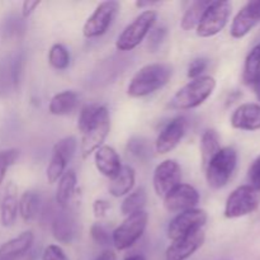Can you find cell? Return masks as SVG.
<instances>
[{"instance_id":"cell-9","label":"cell","mask_w":260,"mask_h":260,"mask_svg":"<svg viewBox=\"0 0 260 260\" xmlns=\"http://www.w3.org/2000/svg\"><path fill=\"white\" fill-rule=\"evenodd\" d=\"M111 129V118L107 107L101 106L95 121L90 124L88 129L83 134L80 144V152L83 159L89 157V155L95 152L103 142L106 141L107 136Z\"/></svg>"},{"instance_id":"cell-34","label":"cell","mask_w":260,"mask_h":260,"mask_svg":"<svg viewBox=\"0 0 260 260\" xmlns=\"http://www.w3.org/2000/svg\"><path fill=\"white\" fill-rule=\"evenodd\" d=\"M18 157H19V150L18 149H8L0 151V185L4 180L7 170L15 164Z\"/></svg>"},{"instance_id":"cell-15","label":"cell","mask_w":260,"mask_h":260,"mask_svg":"<svg viewBox=\"0 0 260 260\" xmlns=\"http://www.w3.org/2000/svg\"><path fill=\"white\" fill-rule=\"evenodd\" d=\"M162 200H164V207L167 208V211L180 213L196 208V206L200 202V193L193 185L180 183L174 189L170 190Z\"/></svg>"},{"instance_id":"cell-3","label":"cell","mask_w":260,"mask_h":260,"mask_svg":"<svg viewBox=\"0 0 260 260\" xmlns=\"http://www.w3.org/2000/svg\"><path fill=\"white\" fill-rule=\"evenodd\" d=\"M238 167V151L234 147H221L205 167L206 179L213 189H221L230 182Z\"/></svg>"},{"instance_id":"cell-12","label":"cell","mask_w":260,"mask_h":260,"mask_svg":"<svg viewBox=\"0 0 260 260\" xmlns=\"http://www.w3.org/2000/svg\"><path fill=\"white\" fill-rule=\"evenodd\" d=\"M24 66L22 52L10 53L0 60V98L10 95L19 89Z\"/></svg>"},{"instance_id":"cell-6","label":"cell","mask_w":260,"mask_h":260,"mask_svg":"<svg viewBox=\"0 0 260 260\" xmlns=\"http://www.w3.org/2000/svg\"><path fill=\"white\" fill-rule=\"evenodd\" d=\"M149 222L146 211L127 216L123 222L112 233V244L117 250H127L134 246L144 235Z\"/></svg>"},{"instance_id":"cell-33","label":"cell","mask_w":260,"mask_h":260,"mask_svg":"<svg viewBox=\"0 0 260 260\" xmlns=\"http://www.w3.org/2000/svg\"><path fill=\"white\" fill-rule=\"evenodd\" d=\"M101 109V106L98 104H88V106L83 107L80 111L78 118V128L81 132V135L90 127V124L95 121L98 112Z\"/></svg>"},{"instance_id":"cell-23","label":"cell","mask_w":260,"mask_h":260,"mask_svg":"<svg viewBox=\"0 0 260 260\" xmlns=\"http://www.w3.org/2000/svg\"><path fill=\"white\" fill-rule=\"evenodd\" d=\"M135 182H136V174H135L134 168L129 165H122L118 174L109 179L108 190L113 197H123L132 192Z\"/></svg>"},{"instance_id":"cell-30","label":"cell","mask_w":260,"mask_h":260,"mask_svg":"<svg viewBox=\"0 0 260 260\" xmlns=\"http://www.w3.org/2000/svg\"><path fill=\"white\" fill-rule=\"evenodd\" d=\"M260 76V43L251 48L245 58L243 80L246 85H253Z\"/></svg>"},{"instance_id":"cell-38","label":"cell","mask_w":260,"mask_h":260,"mask_svg":"<svg viewBox=\"0 0 260 260\" xmlns=\"http://www.w3.org/2000/svg\"><path fill=\"white\" fill-rule=\"evenodd\" d=\"M42 260H69V258L61 246L51 244V245L46 246L43 250Z\"/></svg>"},{"instance_id":"cell-35","label":"cell","mask_w":260,"mask_h":260,"mask_svg":"<svg viewBox=\"0 0 260 260\" xmlns=\"http://www.w3.org/2000/svg\"><path fill=\"white\" fill-rule=\"evenodd\" d=\"M90 236L95 244L107 246L112 243V234L101 223H94L90 228Z\"/></svg>"},{"instance_id":"cell-22","label":"cell","mask_w":260,"mask_h":260,"mask_svg":"<svg viewBox=\"0 0 260 260\" xmlns=\"http://www.w3.org/2000/svg\"><path fill=\"white\" fill-rule=\"evenodd\" d=\"M18 188L13 182L5 188V194L0 207V221L4 228H10L15 223L18 217Z\"/></svg>"},{"instance_id":"cell-44","label":"cell","mask_w":260,"mask_h":260,"mask_svg":"<svg viewBox=\"0 0 260 260\" xmlns=\"http://www.w3.org/2000/svg\"><path fill=\"white\" fill-rule=\"evenodd\" d=\"M159 4V2H154V0H137L136 3H135V5H136L137 8H140V9H146V8H151L152 5H156Z\"/></svg>"},{"instance_id":"cell-42","label":"cell","mask_w":260,"mask_h":260,"mask_svg":"<svg viewBox=\"0 0 260 260\" xmlns=\"http://www.w3.org/2000/svg\"><path fill=\"white\" fill-rule=\"evenodd\" d=\"M40 4H41L40 0H25L22 5V17L23 18L29 17Z\"/></svg>"},{"instance_id":"cell-21","label":"cell","mask_w":260,"mask_h":260,"mask_svg":"<svg viewBox=\"0 0 260 260\" xmlns=\"http://www.w3.org/2000/svg\"><path fill=\"white\" fill-rule=\"evenodd\" d=\"M52 235L58 243L61 244H70L73 243L74 238L76 235V223L73 216L66 210L56 213L51 225Z\"/></svg>"},{"instance_id":"cell-10","label":"cell","mask_w":260,"mask_h":260,"mask_svg":"<svg viewBox=\"0 0 260 260\" xmlns=\"http://www.w3.org/2000/svg\"><path fill=\"white\" fill-rule=\"evenodd\" d=\"M118 2L108 0L103 2L95 8L93 14L86 19L83 27V35L86 38H96L103 36L111 27L113 20L116 19L117 14L119 13Z\"/></svg>"},{"instance_id":"cell-36","label":"cell","mask_w":260,"mask_h":260,"mask_svg":"<svg viewBox=\"0 0 260 260\" xmlns=\"http://www.w3.org/2000/svg\"><path fill=\"white\" fill-rule=\"evenodd\" d=\"M165 37H167V28H152L149 35H147V47H149V50L151 52H156L160 46H161V43L164 42Z\"/></svg>"},{"instance_id":"cell-32","label":"cell","mask_w":260,"mask_h":260,"mask_svg":"<svg viewBox=\"0 0 260 260\" xmlns=\"http://www.w3.org/2000/svg\"><path fill=\"white\" fill-rule=\"evenodd\" d=\"M127 150L132 156L137 157L139 160H147L151 155V147H150L149 141L142 137H135L128 141Z\"/></svg>"},{"instance_id":"cell-4","label":"cell","mask_w":260,"mask_h":260,"mask_svg":"<svg viewBox=\"0 0 260 260\" xmlns=\"http://www.w3.org/2000/svg\"><path fill=\"white\" fill-rule=\"evenodd\" d=\"M157 19V13L155 10L146 9L137 15L118 36L116 48L118 51H132L146 38L150 30L154 28Z\"/></svg>"},{"instance_id":"cell-7","label":"cell","mask_w":260,"mask_h":260,"mask_svg":"<svg viewBox=\"0 0 260 260\" xmlns=\"http://www.w3.org/2000/svg\"><path fill=\"white\" fill-rule=\"evenodd\" d=\"M233 4L230 2H211L196 28L198 37L210 38L218 35L228 24Z\"/></svg>"},{"instance_id":"cell-17","label":"cell","mask_w":260,"mask_h":260,"mask_svg":"<svg viewBox=\"0 0 260 260\" xmlns=\"http://www.w3.org/2000/svg\"><path fill=\"white\" fill-rule=\"evenodd\" d=\"M205 231L200 230L196 233L177 239L169 245L165 251V260H187L196 251L200 250L205 244Z\"/></svg>"},{"instance_id":"cell-28","label":"cell","mask_w":260,"mask_h":260,"mask_svg":"<svg viewBox=\"0 0 260 260\" xmlns=\"http://www.w3.org/2000/svg\"><path fill=\"white\" fill-rule=\"evenodd\" d=\"M220 136L215 129H206L201 137V159L203 168L210 162V160L220 151Z\"/></svg>"},{"instance_id":"cell-1","label":"cell","mask_w":260,"mask_h":260,"mask_svg":"<svg viewBox=\"0 0 260 260\" xmlns=\"http://www.w3.org/2000/svg\"><path fill=\"white\" fill-rule=\"evenodd\" d=\"M173 76V66L165 62L147 63L134 75L127 86L132 98H144L164 88Z\"/></svg>"},{"instance_id":"cell-13","label":"cell","mask_w":260,"mask_h":260,"mask_svg":"<svg viewBox=\"0 0 260 260\" xmlns=\"http://www.w3.org/2000/svg\"><path fill=\"white\" fill-rule=\"evenodd\" d=\"M182 183V169L175 160L168 159L160 162L154 170L152 185L159 197L164 198L172 189Z\"/></svg>"},{"instance_id":"cell-19","label":"cell","mask_w":260,"mask_h":260,"mask_svg":"<svg viewBox=\"0 0 260 260\" xmlns=\"http://www.w3.org/2000/svg\"><path fill=\"white\" fill-rule=\"evenodd\" d=\"M94 162L96 170L109 179L116 177L122 168L118 152L108 145H103L94 152Z\"/></svg>"},{"instance_id":"cell-31","label":"cell","mask_w":260,"mask_h":260,"mask_svg":"<svg viewBox=\"0 0 260 260\" xmlns=\"http://www.w3.org/2000/svg\"><path fill=\"white\" fill-rule=\"evenodd\" d=\"M48 63L56 70H65L70 63V53L61 43H55L48 51Z\"/></svg>"},{"instance_id":"cell-25","label":"cell","mask_w":260,"mask_h":260,"mask_svg":"<svg viewBox=\"0 0 260 260\" xmlns=\"http://www.w3.org/2000/svg\"><path fill=\"white\" fill-rule=\"evenodd\" d=\"M79 96L73 90H63L55 94L48 104V111L53 116H69L76 109Z\"/></svg>"},{"instance_id":"cell-5","label":"cell","mask_w":260,"mask_h":260,"mask_svg":"<svg viewBox=\"0 0 260 260\" xmlns=\"http://www.w3.org/2000/svg\"><path fill=\"white\" fill-rule=\"evenodd\" d=\"M260 206V189L250 184L240 185L231 192L225 203L226 218H239L256 211Z\"/></svg>"},{"instance_id":"cell-16","label":"cell","mask_w":260,"mask_h":260,"mask_svg":"<svg viewBox=\"0 0 260 260\" xmlns=\"http://www.w3.org/2000/svg\"><path fill=\"white\" fill-rule=\"evenodd\" d=\"M260 23V0H251L248 2L240 10L238 14L234 17L233 23H231L230 35L231 37L240 40L245 37L248 33L256 24Z\"/></svg>"},{"instance_id":"cell-11","label":"cell","mask_w":260,"mask_h":260,"mask_svg":"<svg viewBox=\"0 0 260 260\" xmlns=\"http://www.w3.org/2000/svg\"><path fill=\"white\" fill-rule=\"evenodd\" d=\"M207 220V212L202 208H192V210L178 213L168 225V236L170 240L174 241L196 231L203 230Z\"/></svg>"},{"instance_id":"cell-14","label":"cell","mask_w":260,"mask_h":260,"mask_svg":"<svg viewBox=\"0 0 260 260\" xmlns=\"http://www.w3.org/2000/svg\"><path fill=\"white\" fill-rule=\"evenodd\" d=\"M187 126L188 122L183 116H178L168 122L155 141V151L161 155L173 151L184 137Z\"/></svg>"},{"instance_id":"cell-18","label":"cell","mask_w":260,"mask_h":260,"mask_svg":"<svg viewBox=\"0 0 260 260\" xmlns=\"http://www.w3.org/2000/svg\"><path fill=\"white\" fill-rule=\"evenodd\" d=\"M231 126L241 131L260 129V104L244 103L234 111L231 116Z\"/></svg>"},{"instance_id":"cell-20","label":"cell","mask_w":260,"mask_h":260,"mask_svg":"<svg viewBox=\"0 0 260 260\" xmlns=\"http://www.w3.org/2000/svg\"><path fill=\"white\" fill-rule=\"evenodd\" d=\"M35 235L32 231H24L17 238L10 239L0 246V260H18L32 249Z\"/></svg>"},{"instance_id":"cell-27","label":"cell","mask_w":260,"mask_h":260,"mask_svg":"<svg viewBox=\"0 0 260 260\" xmlns=\"http://www.w3.org/2000/svg\"><path fill=\"white\" fill-rule=\"evenodd\" d=\"M211 0H196L189 4L187 10L184 12L182 17V22H180V27L184 30H190L197 28L198 23L201 22L203 13L207 9L210 5Z\"/></svg>"},{"instance_id":"cell-45","label":"cell","mask_w":260,"mask_h":260,"mask_svg":"<svg viewBox=\"0 0 260 260\" xmlns=\"http://www.w3.org/2000/svg\"><path fill=\"white\" fill-rule=\"evenodd\" d=\"M253 86H254V91H255L256 99L260 102V76L258 78V80L253 84Z\"/></svg>"},{"instance_id":"cell-37","label":"cell","mask_w":260,"mask_h":260,"mask_svg":"<svg viewBox=\"0 0 260 260\" xmlns=\"http://www.w3.org/2000/svg\"><path fill=\"white\" fill-rule=\"evenodd\" d=\"M207 68H208L207 58L206 57L194 58V60L189 63V66H188V71H187L188 78L192 79V80H194V79L197 78H201V76H203V73H205Z\"/></svg>"},{"instance_id":"cell-29","label":"cell","mask_w":260,"mask_h":260,"mask_svg":"<svg viewBox=\"0 0 260 260\" xmlns=\"http://www.w3.org/2000/svg\"><path fill=\"white\" fill-rule=\"evenodd\" d=\"M147 203V193L144 187H140L137 189L132 190L131 193L126 196L121 205V212L122 215L131 216L134 213L141 212L145 211V206Z\"/></svg>"},{"instance_id":"cell-43","label":"cell","mask_w":260,"mask_h":260,"mask_svg":"<svg viewBox=\"0 0 260 260\" xmlns=\"http://www.w3.org/2000/svg\"><path fill=\"white\" fill-rule=\"evenodd\" d=\"M95 260H117V255L113 250L107 249V250H104Z\"/></svg>"},{"instance_id":"cell-8","label":"cell","mask_w":260,"mask_h":260,"mask_svg":"<svg viewBox=\"0 0 260 260\" xmlns=\"http://www.w3.org/2000/svg\"><path fill=\"white\" fill-rule=\"evenodd\" d=\"M78 149V141L74 136H66L58 140L52 147V154L46 169V177L48 183H56L63 173L66 172L68 164L75 155Z\"/></svg>"},{"instance_id":"cell-26","label":"cell","mask_w":260,"mask_h":260,"mask_svg":"<svg viewBox=\"0 0 260 260\" xmlns=\"http://www.w3.org/2000/svg\"><path fill=\"white\" fill-rule=\"evenodd\" d=\"M40 196L35 192H24L18 202V213L24 222H30L35 220L40 211Z\"/></svg>"},{"instance_id":"cell-2","label":"cell","mask_w":260,"mask_h":260,"mask_svg":"<svg viewBox=\"0 0 260 260\" xmlns=\"http://www.w3.org/2000/svg\"><path fill=\"white\" fill-rule=\"evenodd\" d=\"M215 89V78L210 75H203L182 86L170 101V107L178 111L197 108L212 95Z\"/></svg>"},{"instance_id":"cell-40","label":"cell","mask_w":260,"mask_h":260,"mask_svg":"<svg viewBox=\"0 0 260 260\" xmlns=\"http://www.w3.org/2000/svg\"><path fill=\"white\" fill-rule=\"evenodd\" d=\"M249 180H250V185L260 189V157L251 164L249 169Z\"/></svg>"},{"instance_id":"cell-24","label":"cell","mask_w":260,"mask_h":260,"mask_svg":"<svg viewBox=\"0 0 260 260\" xmlns=\"http://www.w3.org/2000/svg\"><path fill=\"white\" fill-rule=\"evenodd\" d=\"M76 184H78V178L74 170L69 169L62 174V177L58 179L57 188H56V203L61 210H66L75 194Z\"/></svg>"},{"instance_id":"cell-39","label":"cell","mask_w":260,"mask_h":260,"mask_svg":"<svg viewBox=\"0 0 260 260\" xmlns=\"http://www.w3.org/2000/svg\"><path fill=\"white\" fill-rule=\"evenodd\" d=\"M111 210V203L106 200H95L93 203V212L95 218L106 217L108 211Z\"/></svg>"},{"instance_id":"cell-41","label":"cell","mask_w":260,"mask_h":260,"mask_svg":"<svg viewBox=\"0 0 260 260\" xmlns=\"http://www.w3.org/2000/svg\"><path fill=\"white\" fill-rule=\"evenodd\" d=\"M20 24H22V19L19 18H9L4 24V33L7 36L17 35V32H19L20 29Z\"/></svg>"},{"instance_id":"cell-46","label":"cell","mask_w":260,"mask_h":260,"mask_svg":"<svg viewBox=\"0 0 260 260\" xmlns=\"http://www.w3.org/2000/svg\"><path fill=\"white\" fill-rule=\"evenodd\" d=\"M123 260H146V259H145L142 255H139V254H136V255L127 256V258H124Z\"/></svg>"}]
</instances>
